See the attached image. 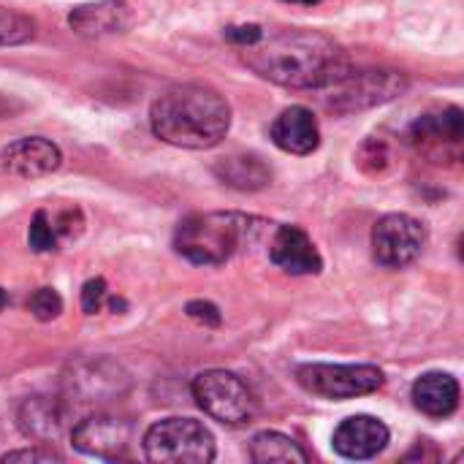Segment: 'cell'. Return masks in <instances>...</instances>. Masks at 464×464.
Masks as SVG:
<instances>
[{
  "mask_svg": "<svg viewBox=\"0 0 464 464\" xmlns=\"http://www.w3.org/2000/svg\"><path fill=\"white\" fill-rule=\"evenodd\" d=\"M128 386H130L128 372L106 356L76 362L63 375V392L76 405L111 402V400L122 397L128 392Z\"/></svg>",
  "mask_w": 464,
  "mask_h": 464,
  "instance_id": "8",
  "label": "cell"
},
{
  "mask_svg": "<svg viewBox=\"0 0 464 464\" xmlns=\"http://www.w3.org/2000/svg\"><path fill=\"white\" fill-rule=\"evenodd\" d=\"M141 449L147 462L155 464H207L215 459V435L196 419H163L155 421L144 438Z\"/></svg>",
  "mask_w": 464,
  "mask_h": 464,
  "instance_id": "4",
  "label": "cell"
},
{
  "mask_svg": "<svg viewBox=\"0 0 464 464\" xmlns=\"http://www.w3.org/2000/svg\"><path fill=\"white\" fill-rule=\"evenodd\" d=\"M288 3H302V5H318L321 0H288Z\"/></svg>",
  "mask_w": 464,
  "mask_h": 464,
  "instance_id": "29",
  "label": "cell"
},
{
  "mask_svg": "<svg viewBox=\"0 0 464 464\" xmlns=\"http://www.w3.org/2000/svg\"><path fill=\"white\" fill-rule=\"evenodd\" d=\"M133 22L130 5L125 0H98L79 5L68 14V24L73 33L84 38H103L125 33Z\"/></svg>",
  "mask_w": 464,
  "mask_h": 464,
  "instance_id": "16",
  "label": "cell"
},
{
  "mask_svg": "<svg viewBox=\"0 0 464 464\" xmlns=\"http://www.w3.org/2000/svg\"><path fill=\"white\" fill-rule=\"evenodd\" d=\"M250 459L256 464H307V451L283 432H258L250 440Z\"/></svg>",
  "mask_w": 464,
  "mask_h": 464,
  "instance_id": "20",
  "label": "cell"
},
{
  "mask_svg": "<svg viewBox=\"0 0 464 464\" xmlns=\"http://www.w3.org/2000/svg\"><path fill=\"white\" fill-rule=\"evenodd\" d=\"M71 443L84 457H92L101 462H117L130 454L133 427H130V421H125L120 416L95 413L73 427Z\"/></svg>",
  "mask_w": 464,
  "mask_h": 464,
  "instance_id": "10",
  "label": "cell"
},
{
  "mask_svg": "<svg viewBox=\"0 0 464 464\" xmlns=\"http://www.w3.org/2000/svg\"><path fill=\"white\" fill-rule=\"evenodd\" d=\"M266 220L242 212H196L179 220L174 250L196 266H223L258 242Z\"/></svg>",
  "mask_w": 464,
  "mask_h": 464,
  "instance_id": "3",
  "label": "cell"
},
{
  "mask_svg": "<svg viewBox=\"0 0 464 464\" xmlns=\"http://www.w3.org/2000/svg\"><path fill=\"white\" fill-rule=\"evenodd\" d=\"M389 438H392V432L381 419H375V416H351L334 430L332 446L343 459L362 462V459L378 457L389 446Z\"/></svg>",
  "mask_w": 464,
  "mask_h": 464,
  "instance_id": "13",
  "label": "cell"
},
{
  "mask_svg": "<svg viewBox=\"0 0 464 464\" xmlns=\"http://www.w3.org/2000/svg\"><path fill=\"white\" fill-rule=\"evenodd\" d=\"M215 177L242 193H256L272 185V169L258 155H228L215 163Z\"/></svg>",
  "mask_w": 464,
  "mask_h": 464,
  "instance_id": "19",
  "label": "cell"
},
{
  "mask_svg": "<svg viewBox=\"0 0 464 464\" xmlns=\"http://www.w3.org/2000/svg\"><path fill=\"white\" fill-rule=\"evenodd\" d=\"M193 400L198 402V408L226 424V427H245L256 419L258 402L253 397V392L247 389V383L226 370H207L201 375L193 378L190 383Z\"/></svg>",
  "mask_w": 464,
  "mask_h": 464,
  "instance_id": "6",
  "label": "cell"
},
{
  "mask_svg": "<svg viewBox=\"0 0 464 464\" xmlns=\"http://www.w3.org/2000/svg\"><path fill=\"white\" fill-rule=\"evenodd\" d=\"M106 296H109V288H106V280H103V277L87 280V283L82 285V310H84L87 315L101 313V307L106 304Z\"/></svg>",
  "mask_w": 464,
  "mask_h": 464,
  "instance_id": "25",
  "label": "cell"
},
{
  "mask_svg": "<svg viewBox=\"0 0 464 464\" xmlns=\"http://www.w3.org/2000/svg\"><path fill=\"white\" fill-rule=\"evenodd\" d=\"M269 258L288 275H321L324 258L310 239V234L299 226H277L269 242Z\"/></svg>",
  "mask_w": 464,
  "mask_h": 464,
  "instance_id": "14",
  "label": "cell"
},
{
  "mask_svg": "<svg viewBox=\"0 0 464 464\" xmlns=\"http://www.w3.org/2000/svg\"><path fill=\"white\" fill-rule=\"evenodd\" d=\"M35 38V22L19 11L0 8V46H19Z\"/></svg>",
  "mask_w": 464,
  "mask_h": 464,
  "instance_id": "21",
  "label": "cell"
},
{
  "mask_svg": "<svg viewBox=\"0 0 464 464\" xmlns=\"http://www.w3.org/2000/svg\"><path fill=\"white\" fill-rule=\"evenodd\" d=\"M296 381L313 397L343 402L375 394L386 383V375L372 364H302Z\"/></svg>",
  "mask_w": 464,
  "mask_h": 464,
  "instance_id": "7",
  "label": "cell"
},
{
  "mask_svg": "<svg viewBox=\"0 0 464 464\" xmlns=\"http://www.w3.org/2000/svg\"><path fill=\"white\" fill-rule=\"evenodd\" d=\"M464 117L459 106H449L438 114H424L411 128V144L427 158L446 163L462 158Z\"/></svg>",
  "mask_w": 464,
  "mask_h": 464,
  "instance_id": "11",
  "label": "cell"
},
{
  "mask_svg": "<svg viewBox=\"0 0 464 464\" xmlns=\"http://www.w3.org/2000/svg\"><path fill=\"white\" fill-rule=\"evenodd\" d=\"M27 245H30L35 253L54 250V245H57V231H54V226H52V220L46 218L44 209H38V212L33 215L30 234H27Z\"/></svg>",
  "mask_w": 464,
  "mask_h": 464,
  "instance_id": "22",
  "label": "cell"
},
{
  "mask_svg": "<svg viewBox=\"0 0 464 464\" xmlns=\"http://www.w3.org/2000/svg\"><path fill=\"white\" fill-rule=\"evenodd\" d=\"M427 245V228L421 220L405 212L386 215L372 228V256L386 269L411 266Z\"/></svg>",
  "mask_w": 464,
  "mask_h": 464,
  "instance_id": "9",
  "label": "cell"
},
{
  "mask_svg": "<svg viewBox=\"0 0 464 464\" xmlns=\"http://www.w3.org/2000/svg\"><path fill=\"white\" fill-rule=\"evenodd\" d=\"M185 313H188V318H193L196 324H201V326H207V329H218V326L223 324L220 310H218L212 302H207V299H193V302H188Z\"/></svg>",
  "mask_w": 464,
  "mask_h": 464,
  "instance_id": "26",
  "label": "cell"
},
{
  "mask_svg": "<svg viewBox=\"0 0 464 464\" xmlns=\"http://www.w3.org/2000/svg\"><path fill=\"white\" fill-rule=\"evenodd\" d=\"M150 125L171 147L209 150L228 136L231 106L215 87L174 84L152 101Z\"/></svg>",
  "mask_w": 464,
  "mask_h": 464,
  "instance_id": "2",
  "label": "cell"
},
{
  "mask_svg": "<svg viewBox=\"0 0 464 464\" xmlns=\"http://www.w3.org/2000/svg\"><path fill=\"white\" fill-rule=\"evenodd\" d=\"M245 65L261 79L294 90H324L351 71L345 49L318 30H280L245 46Z\"/></svg>",
  "mask_w": 464,
  "mask_h": 464,
  "instance_id": "1",
  "label": "cell"
},
{
  "mask_svg": "<svg viewBox=\"0 0 464 464\" xmlns=\"http://www.w3.org/2000/svg\"><path fill=\"white\" fill-rule=\"evenodd\" d=\"M261 35H264L261 24H231V27H226V38H228L231 44L242 46V49L258 44Z\"/></svg>",
  "mask_w": 464,
  "mask_h": 464,
  "instance_id": "27",
  "label": "cell"
},
{
  "mask_svg": "<svg viewBox=\"0 0 464 464\" xmlns=\"http://www.w3.org/2000/svg\"><path fill=\"white\" fill-rule=\"evenodd\" d=\"M63 163V152L44 136H24L11 141L0 152V166L19 179H38L57 171Z\"/></svg>",
  "mask_w": 464,
  "mask_h": 464,
  "instance_id": "12",
  "label": "cell"
},
{
  "mask_svg": "<svg viewBox=\"0 0 464 464\" xmlns=\"http://www.w3.org/2000/svg\"><path fill=\"white\" fill-rule=\"evenodd\" d=\"M269 139L288 155H310L321 144V128L307 106H288L275 117Z\"/></svg>",
  "mask_w": 464,
  "mask_h": 464,
  "instance_id": "15",
  "label": "cell"
},
{
  "mask_svg": "<svg viewBox=\"0 0 464 464\" xmlns=\"http://www.w3.org/2000/svg\"><path fill=\"white\" fill-rule=\"evenodd\" d=\"M65 421H68V408L57 397H27L16 413L19 432L38 443L57 440L65 430Z\"/></svg>",
  "mask_w": 464,
  "mask_h": 464,
  "instance_id": "17",
  "label": "cell"
},
{
  "mask_svg": "<svg viewBox=\"0 0 464 464\" xmlns=\"http://www.w3.org/2000/svg\"><path fill=\"white\" fill-rule=\"evenodd\" d=\"M27 307H30V313L38 318V321H54L60 313H63V296L54 291V288H38L33 296H30V302H27Z\"/></svg>",
  "mask_w": 464,
  "mask_h": 464,
  "instance_id": "23",
  "label": "cell"
},
{
  "mask_svg": "<svg viewBox=\"0 0 464 464\" xmlns=\"http://www.w3.org/2000/svg\"><path fill=\"white\" fill-rule=\"evenodd\" d=\"M411 397H413V405L424 416L449 419V416L457 413L462 392H459V381L451 372L432 370V372H424L421 378H416V383L411 389Z\"/></svg>",
  "mask_w": 464,
  "mask_h": 464,
  "instance_id": "18",
  "label": "cell"
},
{
  "mask_svg": "<svg viewBox=\"0 0 464 464\" xmlns=\"http://www.w3.org/2000/svg\"><path fill=\"white\" fill-rule=\"evenodd\" d=\"M5 304H8V294H5V291L0 288V313L5 310Z\"/></svg>",
  "mask_w": 464,
  "mask_h": 464,
  "instance_id": "28",
  "label": "cell"
},
{
  "mask_svg": "<svg viewBox=\"0 0 464 464\" xmlns=\"http://www.w3.org/2000/svg\"><path fill=\"white\" fill-rule=\"evenodd\" d=\"M0 462H63V454H57L49 443H38L33 449H16L0 457Z\"/></svg>",
  "mask_w": 464,
  "mask_h": 464,
  "instance_id": "24",
  "label": "cell"
},
{
  "mask_svg": "<svg viewBox=\"0 0 464 464\" xmlns=\"http://www.w3.org/2000/svg\"><path fill=\"white\" fill-rule=\"evenodd\" d=\"M408 90V76L389 68L348 71L329 87H324V106L334 114H353L383 106Z\"/></svg>",
  "mask_w": 464,
  "mask_h": 464,
  "instance_id": "5",
  "label": "cell"
}]
</instances>
